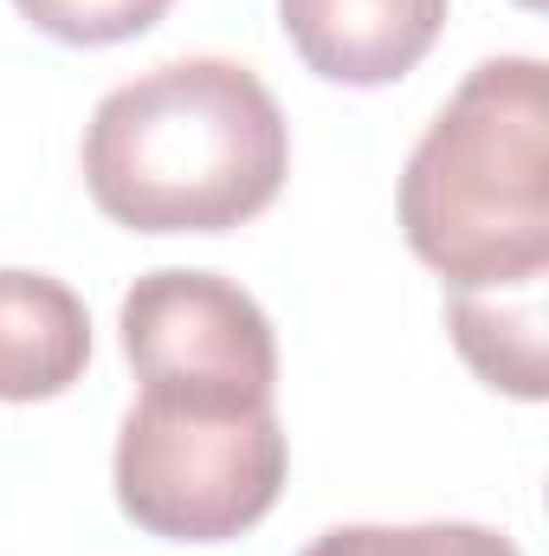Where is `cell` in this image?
Wrapping results in <instances>:
<instances>
[{"mask_svg":"<svg viewBox=\"0 0 549 556\" xmlns=\"http://www.w3.org/2000/svg\"><path fill=\"white\" fill-rule=\"evenodd\" d=\"M291 52L330 85H395L433 52L446 0H278Z\"/></svg>","mask_w":549,"mask_h":556,"instance_id":"5b68a950","label":"cell"},{"mask_svg":"<svg viewBox=\"0 0 549 556\" xmlns=\"http://www.w3.org/2000/svg\"><path fill=\"white\" fill-rule=\"evenodd\" d=\"M518 7H531V13H537V7H544V0H518Z\"/></svg>","mask_w":549,"mask_h":556,"instance_id":"30bf717a","label":"cell"},{"mask_svg":"<svg viewBox=\"0 0 549 556\" xmlns=\"http://www.w3.org/2000/svg\"><path fill=\"white\" fill-rule=\"evenodd\" d=\"M291 175V124L240 59H175L117 85L85 130V188L130 233H227Z\"/></svg>","mask_w":549,"mask_h":556,"instance_id":"6da1fadb","label":"cell"},{"mask_svg":"<svg viewBox=\"0 0 549 556\" xmlns=\"http://www.w3.org/2000/svg\"><path fill=\"white\" fill-rule=\"evenodd\" d=\"M124 356L137 382H194V389H240L278 395V337L253 291L220 273L162 266L142 273L117 311Z\"/></svg>","mask_w":549,"mask_h":556,"instance_id":"277c9868","label":"cell"},{"mask_svg":"<svg viewBox=\"0 0 549 556\" xmlns=\"http://www.w3.org/2000/svg\"><path fill=\"white\" fill-rule=\"evenodd\" d=\"M452 343L459 356L505 395L518 402H544V304L537 285H524L518 304L478 298V291H452Z\"/></svg>","mask_w":549,"mask_h":556,"instance_id":"52a82bcc","label":"cell"},{"mask_svg":"<svg viewBox=\"0 0 549 556\" xmlns=\"http://www.w3.org/2000/svg\"><path fill=\"white\" fill-rule=\"evenodd\" d=\"M304 556H524L485 525H336Z\"/></svg>","mask_w":549,"mask_h":556,"instance_id":"ba28073f","label":"cell"},{"mask_svg":"<svg viewBox=\"0 0 549 556\" xmlns=\"http://www.w3.org/2000/svg\"><path fill=\"white\" fill-rule=\"evenodd\" d=\"M13 7L59 46H117L168 13V0H13Z\"/></svg>","mask_w":549,"mask_h":556,"instance_id":"9c48e42d","label":"cell"},{"mask_svg":"<svg viewBox=\"0 0 549 556\" xmlns=\"http://www.w3.org/2000/svg\"><path fill=\"white\" fill-rule=\"evenodd\" d=\"M284 427L272 395L142 382L117 433V505L168 544L246 538L284 492Z\"/></svg>","mask_w":549,"mask_h":556,"instance_id":"3957f363","label":"cell"},{"mask_svg":"<svg viewBox=\"0 0 549 556\" xmlns=\"http://www.w3.org/2000/svg\"><path fill=\"white\" fill-rule=\"evenodd\" d=\"M91 363L85 298L52 273H0V402H52Z\"/></svg>","mask_w":549,"mask_h":556,"instance_id":"8992f818","label":"cell"},{"mask_svg":"<svg viewBox=\"0 0 549 556\" xmlns=\"http://www.w3.org/2000/svg\"><path fill=\"white\" fill-rule=\"evenodd\" d=\"M401 233L452 291L544 285L549 91L544 59L505 52L465 72L401 168Z\"/></svg>","mask_w":549,"mask_h":556,"instance_id":"7a4b0ae2","label":"cell"}]
</instances>
